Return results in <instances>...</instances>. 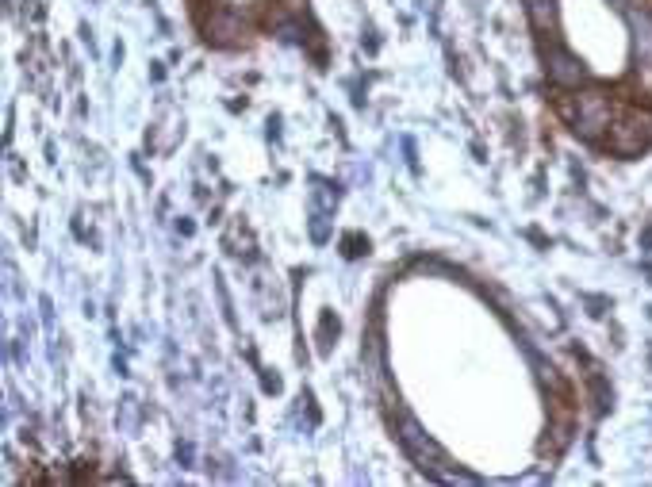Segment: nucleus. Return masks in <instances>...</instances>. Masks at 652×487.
Instances as JSON below:
<instances>
[{
	"mask_svg": "<svg viewBox=\"0 0 652 487\" xmlns=\"http://www.w3.org/2000/svg\"><path fill=\"white\" fill-rule=\"evenodd\" d=\"M564 116L572 119L576 135H583V139H599L606 127L614 123V108H610V100H606L603 93H583V96H576L572 104H564Z\"/></svg>",
	"mask_w": 652,
	"mask_h": 487,
	"instance_id": "nucleus-1",
	"label": "nucleus"
},
{
	"mask_svg": "<svg viewBox=\"0 0 652 487\" xmlns=\"http://www.w3.org/2000/svg\"><path fill=\"white\" fill-rule=\"evenodd\" d=\"M610 146L618 154H641L645 146H652V116L649 112H626L622 119L610 123Z\"/></svg>",
	"mask_w": 652,
	"mask_h": 487,
	"instance_id": "nucleus-2",
	"label": "nucleus"
},
{
	"mask_svg": "<svg viewBox=\"0 0 652 487\" xmlns=\"http://www.w3.org/2000/svg\"><path fill=\"white\" fill-rule=\"evenodd\" d=\"M545 62H549L545 70H549V77H553L557 85H580L583 77H587V70H583V66L572 58V54H568V50H549V54H545Z\"/></svg>",
	"mask_w": 652,
	"mask_h": 487,
	"instance_id": "nucleus-3",
	"label": "nucleus"
},
{
	"mask_svg": "<svg viewBox=\"0 0 652 487\" xmlns=\"http://www.w3.org/2000/svg\"><path fill=\"white\" fill-rule=\"evenodd\" d=\"M629 24L637 31V58H641L645 70H652V12L629 8Z\"/></svg>",
	"mask_w": 652,
	"mask_h": 487,
	"instance_id": "nucleus-4",
	"label": "nucleus"
},
{
	"mask_svg": "<svg viewBox=\"0 0 652 487\" xmlns=\"http://www.w3.org/2000/svg\"><path fill=\"white\" fill-rule=\"evenodd\" d=\"M403 441L411 445V453H415L419 461H426V457H430V461H442V449H438L434 441L426 438V434H422V430L415 426V422H411V418H403Z\"/></svg>",
	"mask_w": 652,
	"mask_h": 487,
	"instance_id": "nucleus-5",
	"label": "nucleus"
},
{
	"mask_svg": "<svg viewBox=\"0 0 652 487\" xmlns=\"http://www.w3.org/2000/svg\"><path fill=\"white\" fill-rule=\"evenodd\" d=\"M526 8H530V20H534L537 31L553 27V0H526Z\"/></svg>",
	"mask_w": 652,
	"mask_h": 487,
	"instance_id": "nucleus-6",
	"label": "nucleus"
},
{
	"mask_svg": "<svg viewBox=\"0 0 652 487\" xmlns=\"http://www.w3.org/2000/svg\"><path fill=\"white\" fill-rule=\"evenodd\" d=\"M211 31H219V39H231V35H242V24L234 16H227V12H219V20H215Z\"/></svg>",
	"mask_w": 652,
	"mask_h": 487,
	"instance_id": "nucleus-7",
	"label": "nucleus"
}]
</instances>
